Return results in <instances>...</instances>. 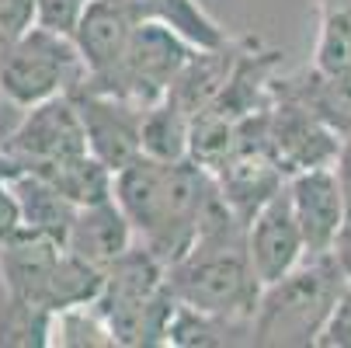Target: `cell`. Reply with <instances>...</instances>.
<instances>
[{
	"label": "cell",
	"mask_w": 351,
	"mask_h": 348,
	"mask_svg": "<svg viewBox=\"0 0 351 348\" xmlns=\"http://www.w3.org/2000/svg\"><path fill=\"white\" fill-rule=\"evenodd\" d=\"M112 195L129 216L136 240L171 268L191 251L198 223L216 195V178L191 157L157 161L139 154L115 171Z\"/></svg>",
	"instance_id": "cell-1"
},
{
	"label": "cell",
	"mask_w": 351,
	"mask_h": 348,
	"mask_svg": "<svg viewBox=\"0 0 351 348\" xmlns=\"http://www.w3.org/2000/svg\"><path fill=\"white\" fill-rule=\"evenodd\" d=\"M167 282L181 303L250 327L265 286L247 255V223L223 202L219 188L198 223L191 251L167 268Z\"/></svg>",
	"instance_id": "cell-2"
},
{
	"label": "cell",
	"mask_w": 351,
	"mask_h": 348,
	"mask_svg": "<svg viewBox=\"0 0 351 348\" xmlns=\"http://www.w3.org/2000/svg\"><path fill=\"white\" fill-rule=\"evenodd\" d=\"M348 286L334 251L306 255L289 275L261 289L258 310L250 317V341L261 348L317 345Z\"/></svg>",
	"instance_id": "cell-3"
},
{
	"label": "cell",
	"mask_w": 351,
	"mask_h": 348,
	"mask_svg": "<svg viewBox=\"0 0 351 348\" xmlns=\"http://www.w3.org/2000/svg\"><path fill=\"white\" fill-rule=\"evenodd\" d=\"M94 307L105 317L115 345H167V324L178 307V296L167 282V265L136 240L122 258H115L105 268V282Z\"/></svg>",
	"instance_id": "cell-4"
},
{
	"label": "cell",
	"mask_w": 351,
	"mask_h": 348,
	"mask_svg": "<svg viewBox=\"0 0 351 348\" xmlns=\"http://www.w3.org/2000/svg\"><path fill=\"white\" fill-rule=\"evenodd\" d=\"M105 282V268L90 265L56 237L21 230L0 244V289L45 310L94 303Z\"/></svg>",
	"instance_id": "cell-5"
},
{
	"label": "cell",
	"mask_w": 351,
	"mask_h": 348,
	"mask_svg": "<svg viewBox=\"0 0 351 348\" xmlns=\"http://www.w3.org/2000/svg\"><path fill=\"white\" fill-rule=\"evenodd\" d=\"M87 80L84 56L73 35L53 28H28L0 53V94L18 108H32L56 94H70Z\"/></svg>",
	"instance_id": "cell-6"
},
{
	"label": "cell",
	"mask_w": 351,
	"mask_h": 348,
	"mask_svg": "<svg viewBox=\"0 0 351 348\" xmlns=\"http://www.w3.org/2000/svg\"><path fill=\"white\" fill-rule=\"evenodd\" d=\"M191 53H195V45L181 32H174L164 21L146 18L136 28L122 63L108 77L94 80V84H80V87L119 94V97H129V102L149 108L174 87V80L184 70V63L191 60Z\"/></svg>",
	"instance_id": "cell-7"
},
{
	"label": "cell",
	"mask_w": 351,
	"mask_h": 348,
	"mask_svg": "<svg viewBox=\"0 0 351 348\" xmlns=\"http://www.w3.org/2000/svg\"><path fill=\"white\" fill-rule=\"evenodd\" d=\"M14 167L21 171H42L53 164H66L77 157H87V132L80 122V112L73 105V94H56L49 102H38L25 108V119L0 146Z\"/></svg>",
	"instance_id": "cell-8"
},
{
	"label": "cell",
	"mask_w": 351,
	"mask_h": 348,
	"mask_svg": "<svg viewBox=\"0 0 351 348\" xmlns=\"http://www.w3.org/2000/svg\"><path fill=\"white\" fill-rule=\"evenodd\" d=\"M337 146L341 136L327 122H320L303 102L275 91L265 122V150L289 178L310 167H330L337 157Z\"/></svg>",
	"instance_id": "cell-9"
},
{
	"label": "cell",
	"mask_w": 351,
	"mask_h": 348,
	"mask_svg": "<svg viewBox=\"0 0 351 348\" xmlns=\"http://www.w3.org/2000/svg\"><path fill=\"white\" fill-rule=\"evenodd\" d=\"M70 94L87 132L90 157H97L108 171H122L143 154V105L94 87H77Z\"/></svg>",
	"instance_id": "cell-10"
},
{
	"label": "cell",
	"mask_w": 351,
	"mask_h": 348,
	"mask_svg": "<svg viewBox=\"0 0 351 348\" xmlns=\"http://www.w3.org/2000/svg\"><path fill=\"white\" fill-rule=\"evenodd\" d=\"M247 255H250V265H254V275L261 279V286L278 282L282 275H289L310 255L303 230H299V220L292 213V202H289V181L278 195H271L268 202L250 216Z\"/></svg>",
	"instance_id": "cell-11"
},
{
	"label": "cell",
	"mask_w": 351,
	"mask_h": 348,
	"mask_svg": "<svg viewBox=\"0 0 351 348\" xmlns=\"http://www.w3.org/2000/svg\"><path fill=\"white\" fill-rule=\"evenodd\" d=\"M146 18L136 11L132 0H94V4L84 11L77 32H73V42L84 56V67H87V80L84 84H94L108 77L136 35V28L143 25Z\"/></svg>",
	"instance_id": "cell-12"
},
{
	"label": "cell",
	"mask_w": 351,
	"mask_h": 348,
	"mask_svg": "<svg viewBox=\"0 0 351 348\" xmlns=\"http://www.w3.org/2000/svg\"><path fill=\"white\" fill-rule=\"evenodd\" d=\"M289 202L292 213L303 230L306 251L310 255H324L334 251L337 233L348 223V206L337 185L334 167H310L289 178Z\"/></svg>",
	"instance_id": "cell-13"
},
{
	"label": "cell",
	"mask_w": 351,
	"mask_h": 348,
	"mask_svg": "<svg viewBox=\"0 0 351 348\" xmlns=\"http://www.w3.org/2000/svg\"><path fill=\"white\" fill-rule=\"evenodd\" d=\"M216 188L223 195V202L243 220L250 223L271 195H278L289 181V174L271 161V154L265 146H250V150H237L216 174Z\"/></svg>",
	"instance_id": "cell-14"
},
{
	"label": "cell",
	"mask_w": 351,
	"mask_h": 348,
	"mask_svg": "<svg viewBox=\"0 0 351 348\" xmlns=\"http://www.w3.org/2000/svg\"><path fill=\"white\" fill-rule=\"evenodd\" d=\"M132 244H136V230H132L129 216L122 213V206L115 202V195L101 198V202L77 206V216H73V227L66 237L70 251H77L80 258H87L97 268H108Z\"/></svg>",
	"instance_id": "cell-15"
},
{
	"label": "cell",
	"mask_w": 351,
	"mask_h": 348,
	"mask_svg": "<svg viewBox=\"0 0 351 348\" xmlns=\"http://www.w3.org/2000/svg\"><path fill=\"white\" fill-rule=\"evenodd\" d=\"M8 181H11L14 198L21 206V230H35V233L56 237V240L66 244L73 216H77V206L70 202V198L60 188H53L45 178H38L32 171H21V167H14L8 174Z\"/></svg>",
	"instance_id": "cell-16"
},
{
	"label": "cell",
	"mask_w": 351,
	"mask_h": 348,
	"mask_svg": "<svg viewBox=\"0 0 351 348\" xmlns=\"http://www.w3.org/2000/svg\"><path fill=\"white\" fill-rule=\"evenodd\" d=\"M275 91L295 97V102H303L337 136L351 132V77H330V73H320L313 67L299 80H278Z\"/></svg>",
	"instance_id": "cell-17"
},
{
	"label": "cell",
	"mask_w": 351,
	"mask_h": 348,
	"mask_svg": "<svg viewBox=\"0 0 351 348\" xmlns=\"http://www.w3.org/2000/svg\"><path fill=\"white\" fill-rule=\"evenodd\" d=\"M143 18H154L181 32L195 49H223L230 45L226 32L213 21V14L198 0H132Z\"/></svg>",
	"instance_id": "cell-18"
},
{
	"label": "cell",
	"mask_w": 351,
	"mask_h": 348,
	"mask_svg": "<svg viewBox=\"0 0 351 348\" xmlns=\"http://www.w3.org/2000/svg\"><path fill=\"white\" fill-rule=\"evenodd\" d=\"M188 150H191V115L171 97H160L143 115V154L157 161H184Z\"/></svg>",
	"instance_id": "cell-19"
},
{
	"label": "cell",
	"mask_w": 351,
	"mask_h": 348,
	"mask_svg": "<svg viewBox=\"0 0 351 348\" xmlns=\"http://www.w3.org/2000/svg\"><path fill=\"white\" fill-rule=\"evenodd\" d=\"M56 314L0 289V348H49Z\"/></svg>",
	"instance_id": "cell-20"
},
{
	"label": "cell",
	"mask_w": 351,
	"mask_h": 348,
	"mask_svg": "<svg viewBox=\"0 0 351 348\" xmlns=\"http://www.w3.org/2000/svg\"><path fill=\"white\" fill-rule=\"evenodd\" d=\"M237 331H247V324H233V321H223L216 314H206L198 307H188L178 300L174 314H171V324H167V345L171 348H216V345H230Z\"/></svg>",
	"instance_id": "cell-21"
},
{
	"label": "cell",
	"mask_w": 351,
	"mask_h": 348,
	"mask_svg": "<svg viewBox=\"0 0 351 348\" xmlns=\"http://www.w3.org/2000/svg\"><path fill=\"white\" fill-rule=\"evenodd\" d=\"M53 345H63V348H112L115 338H112L105 317L97 314L94 303H80V307H66V310L56 314Z\"/></svg>",
	"instance_id": "cell-22"
},
{
	"label": "cell",
	"mask_w": 351,
	"mask_h": 348,
	"mask_svg": "<svg viewBox=\"0 0 351 348\" xmlns=\"http://www.w3.org/2000/svg\"><path fill=\"white\" fill-rule=\"evenodd\" d=\"M35 25H38V0H0V45L4 49Z\"/></svg>",
	"instance_id": "cell-23"
},
{
	"label": "cell",
	"mask_w": 351,
	"mask_h": 348,
	"mask_svg": "<svg viewBox=\"0 0 351 348\" xmlns=\"http://www.w3.org/2000/svg\"><path fill=\"white\" fill-rule=\"evenodd\" d=\"M90 4L94 0H38V25L63 32V35H73Z\"/></svg>",
	"instance_id": "cell-24"
},
{
	"label": "cell",
	"mask_w": 351,
	"mask_h": 348,
	"mask_svg": "<svg viewBox=\"0 0 351 348\" xmlns=\"http://www.w3.org/2000/svg\"><path fill=\"white\" fill-rule=\"evenodd\" d=\"M317 348H351V286L341 292V300H337Z\"/></svg>",
	"instance_id": "cell-25"
},
{
	"label": "cell",
	"mask_w": 351,
	"mask_h": 348,
	"mask_svg": "<svg viewBox=\"0 0 351 348\" xmlns=\"http://www.w3.org/2000/svg\"><path fill=\"white\" fill-rule=\"evenodd\" d=\"M334 174H337V185H341V195H344V206H348V220H351V132L341 136V146H337V157H334Z\"/></svg>",
	"instance_id": "cell-26"
},
{
	"label": "cell",
	"mask_w": 351,
	"mask_h": 348,
	"mask_svg": "<svg viewBox=\"0 0 351 348\" xmlns=\"http://www.w3.org/2000/svg\"><path fill=\"white\" fill-rule=\"evenodd\" d=\"M334 258L341 262V268H344V275H348V282H351V220H348V223H344V230L337 233Z\"/></svg>",
	"instance_id": "cell-27"
}]
</instances>
